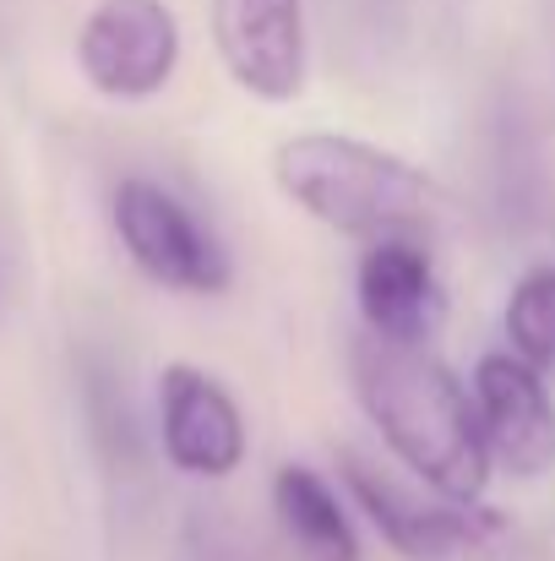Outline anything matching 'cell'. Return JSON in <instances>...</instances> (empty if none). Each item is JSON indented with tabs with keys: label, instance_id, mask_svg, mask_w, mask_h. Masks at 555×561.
<instances>
[{
	"label": "cell",
	"instance_id": "cell-1",
	"mask_svg": "<svg viewBox=\"0 0 555 561\" xmlns=\"http://www.w3.org/2000/svg\"><path fill=\"white\" fill-rule=\"evenodd\" d=\"M349 371H355V392L366 403L370 425L430 491L463 507L485 496L490 447H485L479 414L469 409L463 381L425 344H392L366 333L349 350Z\"/></svg>",
	"mask_w": 555,
	"mask_h": 561
},
{
	"label": "cell",
	"instance_id": "cell-6",
	"mask_svg": "<svg viewBox=\"0 0 555 561\" xmlns=\"http://www.w3.org/2000/svg\"><path fill=\"white\" fill-rule=\"evenodd\" d=\"M474 414L501 469L534 480L555 463V403L529 360L485 355L474 366Z\"/></svg>",
	"mask_w": 555,
	"mask_h": 561
},
{
	"label": "cell",
	"instance_id": "cell-3",
	"mask_svg": "<svg viewBox=\"0 0 555 561\" xmlns=\"http://www.w3.org/2000/svg\"><path fill=\"white\" fill-rule=\"evenodd\" d=\"M77 66L104 99H153L181 66V22L164 0H99L77 27Z\"/></svg>",
	"mask_w": 555,
	"mask_h": 561
},
{
	"label": "cell",
	"instance_id": "cell-7",
	"mask_svg": "<svg viewBox=\"0 0 555 561\" xmlns=\"http://www.w3.org/2000/svg\"><path fill=\"white\" fill-rule=\"evenodd\" d=\"M159 436L164 458L196 480H229L245 463V420L240 403L196 366H170L159 387Z\"/></svg>",
	"mask_w": 555,
	"mask_h": 561
},
{
	"label": "cell",
	"instance_id": "cell-9",
	"mask_svg": "<svg viewBox=\"0 0 555 561\" xmlns=\"http://www.w3.org/2000/svg\"><path fill=\"white\" fill-rule=\"evenodd\" d=\"M344 480H349L355 502L370 513V524L381 529V540L403 561H452L479 540V518L419 507L414 496H403L381 469H370L366 458H355V453H344Z\"/></svg>",
	"mask_w": 555,
	"mask_h": 561
},
{
	"label": "cell",
	"instance_id": "cell-8",
	"mask_svg": "<svg viewBox=\"0 0 555 561\" xmlns=\"http://www.w3.org/2000/svg\"><path fill=\"white\" fill-rule=\"evenodd\" d=\"M360 311L375 339L425 344L441 322V284L414 240L381 234L360 256Z\"/></svg>",
	"mask_w": 555,
	"mask_h": 561
},
{
	"label": "cell",
	"instance_id": "cell-4",
	"mask_svg": "<svg viewBox=\"0 0 555 561\" xmlns=\"http://www.w3.org/2000/svg\"><path fill=\"white\" fill-rule=\"evenodd\" d=\"M115 234L126 256L164 289H185V295L229 289V251L196 224V213L181 196H170L153 181L115 186Z\"/></svg>",
	"mask_w": 555,
	"mask_h": 561
},
{
	"label": "cell",
	"instance_id": "cell-10",
	"mask_svg": "<svg viewBox=\"0 0 555 561\" xmlns=\"http://www.w3.org/2000/svg\"><path fill=\"white\" fill-rule=\"evenodd\" d=\"M273 507H278L289 540L311 561H360L355 524L344 518L338 496L327 491V480H322L316 469H305V463L278 469V480H273Z\"/></svg>",
	"mask_w": 555,
	"mask_h": 561
},
{
	"label": "cell",
	"instance_id": "cell-5",
	"mask_svg": "<svg viewBox=\"0 0 555 561\" xmlns=\"http://www.w3.org/2000/svg\"><path fill=\"white\" fill-rule=\"evenodd\" d=\"M212 38L229 77L267 104L305 88V5L300 0H212Z\"/></svg>",
	"mask_w": 555,
	"mask_h": 561
},
{
	"label": "cell",
	"instance_id": "cell-11",
	"mask_svg": "<svg viewBox=\"0 0 555 561\" xmlns=\"http://www.w3.org/2000/svg\"><path fill=\"white\" fill-rule=\"evenodd\" d=\"M512 355L534 371H555V267H529L507 300Z\"/></svg>",
	"mask_w": 555,
	"mask_h": 561
},
{
	"label": "cell",
	"instance_id": "cell-2",
	"mask_svg": "<svg viewBox=\"0 0 555 561\" xmlns=\"http://www.w3.org/2000/svg\"><path fill=\"white\" fill-rule=\"evenodd\" d=\"M273 175L278 191L305 207L316 224L338 229V234H392V229H414L430 224L441 207V191L425 170H414L397 153H381L355 137H333V131H305L289 137L273 153Z\"/></svg>",
	"mask_w": 555,
	"mask_h": 561
}]
</instances>
